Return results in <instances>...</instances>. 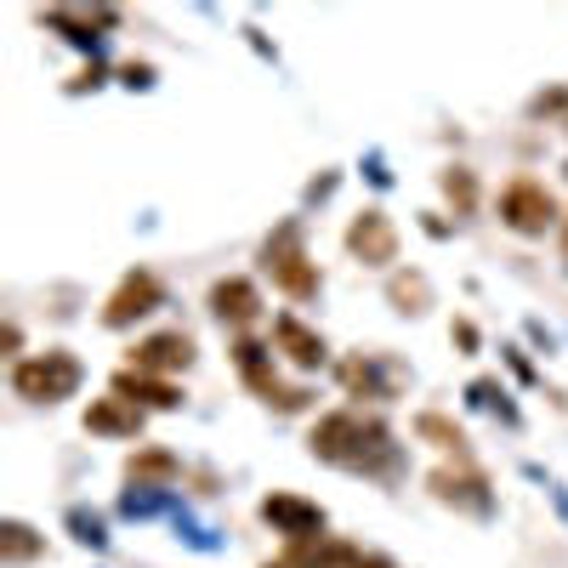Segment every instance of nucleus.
Segmentation results:
<instances>
[{
	"mask_svg": "<svg viewBox=\"0 0 568 568\" xmlns=\"http://www.w3.org/2000/svg\"><path fill=\"white\" fill-rule=\"evenodd\" d=\"M433 495L449 500V506H466V511H489V495H484V478L478 471H433Z\"/></svg>",
	"mask_w": 568,
	"mask_h": 568,
	"instance_id": "2eb2a0df",
	"label": "nucleus"
},
{
	"mask_svg": "<svg viewBox=\"0 0 568 568\" xmlns=\"http://www.w3.org/2000/svg\"><path fill=\"white\" fill-rule=\"evenodd\" d=\"M262 517L284 540H318L324 535V506H313L302 495H267L262 500Z\"/></svg>",
	"mask_w": 568,
	"mask_h": 568,
	"instance_id": "0eeeda50",
	"label": "nucleus"
},
{
	"mask_svg": "<svg viewBox=\"0 0 568 568\" xmlns=\"http://www.w3.org/2000/svg\"><path fill=\"white\" fill-rule=\"evenodd\" d=\"M45 23H52L58 34H69L74 45H91V40H103V29L120 23V12L114 7H52Z\"/></svg>",
	"mask_w": 568,
	"mask_h": 568,
	"instance_id": "9d476101",
	"label": "nucleus"
},
{
	"mask_svg": "<svg viewBox=\"0 0 568 568\" xmlns=\"http://www.w3.org/2000/svg\"><path fill=\"white\" fill-rule=\"evenodd\" d=\"M353 568H393V562H387V557H364V551H358V562H353Z\"/></svg>",
	"mask_w": 568,
	"mask_h": 568,
	"instance_id": "4be33fe9",
	"label": "nucleus"
},
{
	"mask_svg": "<svg viewBox=\"0 0 568 568\" xmlns=\"http://www.w3.org/2000/svg\"><path fill=\"white\" fill-rule=\"evenodd\" d=\"M187 364H194V336H182V329H160V336L136 342V353H131V369H149V375L187 369Z\"/></svg>",
	"mask_w": 568,
	"mask_h": 568,
	"instance_id": "1a4fd4ad",
	"label": "nucleus"
},
{
	"mask_svg": "<svg viewBox=\"0 0 568 568\" xmlns=\"http://www.w3.org/2000/svg\"><path fill=\"white\" fill-rule=\"evenodd\" d=\"M562 256H568V211H562Z\"/></svg>",
	"mask_w": 568,
	"mask_h": 568,
	"instance_id": "5701e85b",
	"label": "nucleus"
},
{
	"mask_svg": "<svg viewBox=\"0 0 568 568\" xmlns=\"http://www.w3.org/2000/svg\"><path fill=\"white\" fill-rule=\"evenodd\" d=\"M444 194L455 200V211H471L478 187H471V171H444Z\"/></svg>",
	"mask_w": 568,
	"mask_h": 568,
	"instance_id": "412c9836",
	"label": "nucleus"
},
{
	"mask_svg": "<svg viewBox=\"0 0 568 568\" xmlns=\"http://www.w3.org/2000/svg\"><path fill=\"white\" fill-rule=\"evenodd\" d=\"M114 398H125L136 409H176L182 404V393L171 382H160V375H149V369H120L114 375Z\"/></svg>",
	"mask_w": 568,
	"mask_h": 568,
	"instance_id": "f8f14e48",
	"label": "nucleus"
},
{
	"mask_svg": "<svg viewBox=\"0 0 568 568\" xmlns=\"http://www.w3.org/2000/svg\"><path fill=\"white\" fill-rule=\"evenodd\" d=\"M34 557H45V540H40L29 524L7 517V524H0V562H7V568H23V562H34Z\"/></svg>",
	"mask_w": 568,
	"mask_h": 568,
	"instance_id": "f3484780",
	"label": "nucleus"
},
{
	"mask_svg": "<svg viewBox=\"0 0 568 568\" xmlns=\"http://www.w3.org/2000/svg\"><path fill=\"white\" fill-rule=\"evenodd\" d=\"M233 364H240V375H245V382L267 398V404H278V409H302L313 393H302V387H278V375L267 369V358H262V347L256 342H240V347H233Z\"/></svg>",
	"mask_w": 568,
	"mask_h": 568,
	"instance_id": "6e6552de",
	"label": "nucleus"
},
{
	"mask_svg": "<svg viewBox=\"0 0 568 568\" xmlns=\"http://www.w3.org/2000/svg\"><path fill=\"white\" fill-rule=\"evenodd\" d=\"M154 307H160V278L136 267V273L120 278V291L103 302V324H109V329H125V324H136V318H149Z\"/></svg>",
	"mask_w": 568,
	"mask_h": 568,
	"instance_id": "39448f33",
	"label": "nucleus"
},
{
	"mask_svg": "<svg viewBox=\"0 0 568 568\" xmlns=\"http://www.w3.org/2000/svg\"><path fill=\"white\" fill-rule=\"evenodd\" d=\"M211 313L233 329H245L256 313H262V296H256V284L251 278H216V291H211Z\"/></svg>",
	"mask_w": 568,
	"mask_h": 568,
	"instance_id": "ddd939ff",
	"label": "nucleus"
},
{
	"mask_svg": "<svg viewBox=\"0 0 568 568\" xmlns=\"http://www.w3.org/2000/svg\"><path fill=\"white\" fill-rule=\"evenodd\" d=\"M415 426H420V438H438V444L455 449V455H460V444H466V438H460V426H449L444 415H420Z\"/></svg>",
	"mask_w": 568,
	"mask_h": 568,
	"instance_id": "aec40b11",
	"label": "nucleus"
},
{
	"mask_svg": "<svg viewBox=\"0 0 568 568\" xmlns=\"http://www.w3.org/2000/svg\"><path fill=\"white\" fill-rule=\"evenodd\" d=\"M85 433H98V438H136L142 433V409L125 404V398H98L85 409Z\"/></svg>",
	"mask_w": 568,
	"mask_h": 568,
	"instance_id": "4468645a",
	"label": "nucleus"
},
{
	"mask_svg": "<svg viewBox=\"0 0 568 568\" xmlns=\"http://www.w3.org/2000/svg\"><path fill=\"white\" fill-rule=\"evenodd\" d=\"M347 251H353L364 267H387V262H398V227H393L382 211H364V216H353V227H347Z\"/></svg>",
	"mask_w": 568,
	"mask_h": 568,
	"instance_id": "423d86ee",
	"label": "nucleus"
},
{
	"mask_svg": "<svg viewBox=\"0 0 568 568\" xmlns=\"http://www.w3.org/2000/svg\"><path fill=\"white\" fill-rule=\"evenodd\" d=\"M393 302H398L404 313H420V307H426V278H420V273H398V278H393Z\"/></svg>",
	"mask_w": 568,
	"mask_h": 568,
	"instance_id": "6ab92c4d",
	"label": "nucleus"
},
{
	"mask_svg": "<svg viewBox=\"0 0 568 568\" xmlns=\"http://www.w3.org/2000/svg\"><path fill=\"white\" fill-rule=\"evenodd\" d=\"M273 342H278L284 358L302 364V369H318L324 364V336H318V329H307L296 313H278L273 318Z\"/></svg>",
	"mask_w": 568,
	"mask_h": 568,
	"instance_id": "9b49d317",
	"label": "nucleus"
},
{
	"mask_svg": "<svg viewBox=\"0 0 568 568\" xmlns=\"http://www.w3.org/2000/svg\"><path fill=\"white\" fill-rule=\"evenodd\" d=\"M74 387H80V358H69V353H40V358H23L12 369V393L29 404L74 398Z\"/></svg>",
	"mask_w": 568,
	"mask_h": 568,
	"instance_id": "7ed1b4c3",
	"label": "nucleus"
},
{
	"mask_svg": "<svg viewBox=\"0 0 568 568\" xmlns=\"http://www.w3.org/2000/svg\"><path fill=\"white\" fill-rule=\"evenodd\" d=\"M267 568H291V562H267Z\"/></svg>",
	"mask_w": 568,
	"mask_h": 568,
	"instance_id": "b1692460",
	"label": "nucleus"
},
{
	"mask_svg": "<svg viewBox=\"0 0 568 568\" xmlns=\"http://www.w3.org/2000/svg\"><path fill=\"white\" fill-rule=\"evenodd\" d=\"M342 382H347V393H358V398H393L387 382L375 375V364H364V358H347V364H342Z\"/></svg>",
	"mask_w": 568,
	"mask_h": 568,
	"instance_id": "a211bd4d",
	"label": "nucleus"
},
{
	"mask_svg": "<svg viewBox=\"0 0 568 568\" xmlns=\"http://www.w3.org/2000/svg\"><path fill=\"white\" fill-rule=\"evenodd\" d=\"M262 267L273 273V284H278L284 296H296V302L318 296V267H313L307 251H302V227H296V222H284L273 240L262 245Z\"/></svg>",
	"mask_w": 568,
	"mask_h": 568,
	"instance_id": "f03ea898",
	"label": "nucleus"
},
{
	"mask_svg": "<svg viewBox=\"0 0 568 568\" xmlns=\"http://www.w3.org/2000/svg\"><path fill=\"white\" fill-rule=\"evenodd\" d=\"M500 216H506V227H517V233H546V227L557 222V200L546 194L540 182L517 176L506 194H500Z\"/></svg>",
	"mask_w": 568,
	"mask_h": 568,
	"instance_id": "20e7f679",
	"label": "nucleus"
},
{
	"mask_svg": "<svg viewBox=\"0 0 568 568\" xmlns=\"http://www.w3.org/2000/svg\"><path fill=\"white\" fill-rule=\"evenodd\" d=\"M313 455L342 466V471H364V478H387L398 471V444L393 433L375 415H358V409H336L313 426Z\"/></svg>",
	"mask_w": 568,
	"mask_h": 568,
	"instance_id": "f257e3e1",
	"label": "nucleus"
},
{
	"mask_svg": "<svg viewBox=\"0 0 568 568\" xmlns=\"http://www.w3.org/2000/svg\"><path fill=\"white\" fill-rule=\"evenodd\" d=\"M176 455L171 449H142V455H131L125 460V478L136 484V489H165V484H176Z\"/></svg>",
	"mask_w": 568,
	"mask_h": 568,
	"instance_id": "dca6fc26",
	"label": "nucleus"
}]
</instances>
